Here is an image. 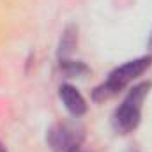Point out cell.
<instances>
[{
	"instance_id": "cell-1",
	"label": "cell",
	"mask_w": 152,
	"mask_h": 152,
	"mask_svg": "<svg viewBox=\"0 0 152 152\" xmlns=\"http://www.w3.org/2000/svg\"><path fill=\"white\" fill-rule=\"evenodd\" d=\"M152 64V55H147V57H140V58H134V60H129L126 62L124 66L113 69L108 80L96 87V90L92 92V97L94 101H106L110 97H113L115 94H118L127 83H131L134 78H138L140 75H143Z\"/></svg>"
},
{
	"instance_id": "cell-2",
	"label": "cell",
	"mask_w": 152,
	"mask_h": 152,
	"mask_svg": "<svg viewBox=\"0 0 152 152\" xmlns=\"http://www.w3.org/2000/svg\"><path fill=\"white\" fill-rule=\"evenodd\" d=\"M149 88H151L149 81L133 87L129 94L126 96V99L120 103V106L113 112L112 124L117 133L127 134L133 129H136V126L140 124V117H142V104H143L145 96L149 94Z\"/></svg>"
},
{
	"instance_id": "cell-3",
	"label": "cell",
	"mask_w": 152,
	"mask_h": 152,
	"mask_svg": "<svg viewBox=\"0 0 152 152\" xmlns=\"http://www.w3.org/2000/svg\"><path fill=\"white\" fill-rule=\"evenodd\" d=\"M83 136V127L76 122H57L48 129L46 143L51 152H78Z\"/></svg>"
},
{
	"instance_id": "cell-4",
	"label": "cell",
	"mask_w": 152,
	"mask_h": 152,
	"mask_svg": "<svg viewBox=\"0 0 152 152\" xmlns=\"http://www.w3.org/2000/svg\"><path fill=\"white\" fill-rule=\"evenodd\" d=\"M60 99L66 106V110L73 117H81L87 112V101L83 99V96L78 92V88L73 85H62L60 87Z\"/></svg>"
},
{
	"instance_id": "cell-5",
	"label": "cell",
	"mask_w": 152,
	"mask_h": 152,
	"mask_svg": "<svg viewBox=\"0 0 152 152\" xmlns=\"http://www.w3.org/2000/svg\"><path fill=\"white\" fill-rule=\"evenodd\" d=\"M76 44H78V28L75 25H69L66 27L62 37H60V42H58V50H57V55L58 58H67L73 51H75Z\"/></svg>"
},
{
	"instance_id": "cell-6",
	"label": "cell",
	"mask_w": 152,
	"mask_h": 152,
	"mask_svg": "<svg viewBox=\"0 0 152 152\" xmlns=\"http://www.w3.org/2000/svg\"><path fill=\"white\" fill-rule=\"evenodd\" d=\"M60 69L62 73L67 76H81V75H87L88 73V67L81 62H73V60H67V58H62L60 60Z\"/></svg>"
},
{
	"instance_id": "cell-7",
	"label": "cell",
	"mask_w": 152,
	"mask_h": 152,
	"mask_svg": "<svg viewBox=\"0 0 152 152\" xmlns=\"http://www.w3.org/2000/svg\"><path fill=\"white\" fill-rule=\"evenodd\" d=\"M147 44H149V50H151V53H152V32H151V36H149V41H147Z\"/></svg>"
},
{
	"instance_id": "cell-8",
	"label": "cell",
	"mask_w": 152,
	"mask_h": 152,
	"mask_svg": "<svg viewBox=\"0 0 152 152\" xmlns=\"http://www.w3.org/2000/svg\"><path fill=\"white\" fill-rule=\"evenodd\" d=\"M0 152H7V151H5V147H4L2 143H0Z\"/></svg>"
}]
</instances>
